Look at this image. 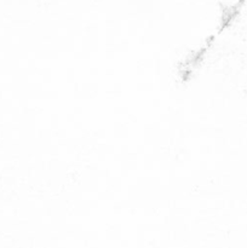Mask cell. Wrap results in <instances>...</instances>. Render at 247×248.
Segmentation results:
<instances>
[]
</instances>
